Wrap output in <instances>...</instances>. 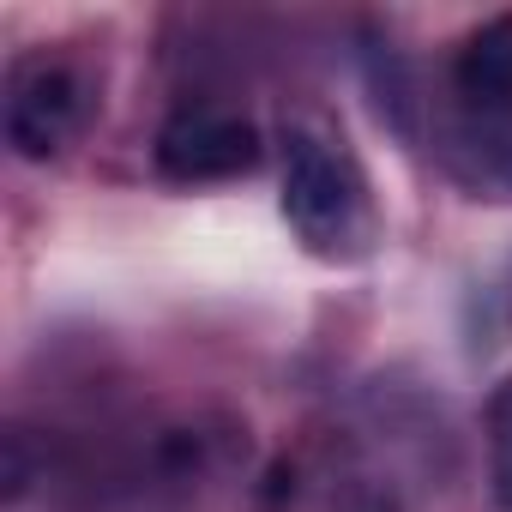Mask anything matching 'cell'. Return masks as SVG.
Masks as SVG:
<instances>
[{
	"mask_svg": "<svg viewBox=\"0 0 512 512\" xmlns=\"http://www.w3.org/2000/svg\"><path fill=\"white\" fill-rule=\"evenodd\" d=\"M284 223L308 253H326V260L368 241V181L338 139L308 127L284 139Z\"/></svg>",
	"mask_w": 512,
	"mask_h": 512,
	"instance_id": "6da1fadb",
	"label": "cell"
},
{
	"mask_svg": "<svg viewBox=\"0 0 512 512\" xmlns=\"http://www.w3.org/2000/svg\"><path fill=\"white\" fill-rule=\"evenodd\" d=\"M85 115H91V85L79 67L49 61V55H31L13 67V79H7V145L19 157L43 163V157L67 151L79 139Z\"/></svg>",
	"mask_w": 512,
	"mask_h": 512,
	"instance_id": "7a4b0ae2",
	"label": "cell"
},
{
	"mask_svg": "<svg viewBox=\"0 0 512 512\" xmlns=\"http://www.w3.org/2000/svg\"><path fill=\"white\" fill-rule=\"evenodd\" d=\"M260 163V133L229 109H187L157 133V169L169 181H229Z\"/></svg>",
	"mask_w": 512,
	"mask_h": 512,
	"instance_id": "3957f363",
	"label": "cell"
},
{
	"mask_svg": "<svg viewBox=\"0 0 512 512\" xmlns=\"http://www.w3.org/2000/svg\"><path fill=\"white\" fill-rule=\"evenodd\" d=\"M452 85H458L464 109H512V13H500L464 37Z\"/></svg>",
	"mask_w": 512,
	"mask_h": 512,
	"instance_id": "277c9868",
	"label": "cell"
},
{
	"mask_svg": "<svg viewBox=\"0 0 512 512\" xmlns=\"http://www.w3.org/2000/svg\"><path fill=\"white\" fill-rule=\"evenodd\" d=\"M464 145L482 163V175L512 187V109H464Z\"/></svg>",
	"mask_w": 512,
	"mask_h": 512,
	"instance_id": "5b68a950",
	"label": "cell"
},
{
	"mask_svg": "<svg viewBox=\"0 0 512 512\" xmlns=\"http://www.w3.org/2000/svg\"><path fill=\"white\" fill-rule=\"evenodd\" d=\"M482 428H488V488H494V500L512 512V374L488 392Z\"/></svg>",
	"mask_w": 512,
	"mask_h": 512,
	"instance_id": "8992f818",
	"label": "cell"
}]
</instances>
